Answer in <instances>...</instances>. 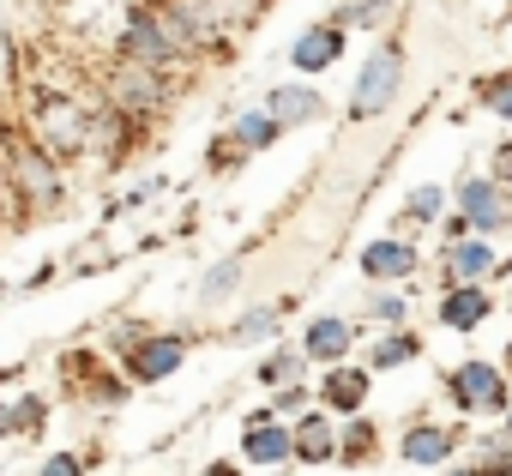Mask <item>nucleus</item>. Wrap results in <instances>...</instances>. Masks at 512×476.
<instances>
[{"label": "nucleus", "instance_id": "nucleus-1", "mask_svg": "<svg viewBox=\"0 0 512 476\" xmlns=\"http://www.w3.org/2000/svg\"><path fill=\"white\" fill-rule=\"evenodd\" d=\"M392 91H398V49H380L362 73V85H356V115H380Z\"/></svg>", "mask_w": 512, "mask_h": 476}, {"label": "nucleus", "instance_id": "nucleus-2", "mask_svg": "<svg viewBox=\"0 0 512 476\" xmlns=\"http://www.w3.org/2000/svg\"><path fill=\"white\" fill-rule=\"evenodd\" d=\"M121 49H127V61H139V67L151 61V67H157V61H169V49H175V37H169L163 25H151V19H139V25L127 31V43H121Z\"/></svg>", "mask_w": 512, "mask_h": 476}, {"label": "nucleus", "instance_id": "nucleus-3", "mask_svg": "<svg viewBox=\"0 0 512 476\" xmlns=\"http://www.w3.org/2000/svg\"><path fill=\"white\" fill-rule=\"evenodd\" d=\"M500 398H506V392H500V374H494V368H482V362L458 368V404L488 410V404H500Z\"/></svg>", "mask_w": 512, "mask_h": 476}, {"label": "nucleus", "instance_id": "nucleus-4", "mask_svg": "<svg viewBox=\"0 0 512 476\" xmlns=\"http://www.w3.org/2000/svg\"><path fill=\"white\" fill-rule=\"evenodd\" d=\"M338 49H344V37H338L332 25H320V31H308V37L296 43V67L320 73V67H332V61H338Z\"/></svg>", "mask_w": 512, "mask_h": 476}, {"label": "nucleus", "instance_id": "nucleus-5", "mask_svg": "<svg viewBox=\"0 0 512 476\" xmlns=\"http://www.w3.org/2000/svg\"><path fill=\"white\" fill-rule=\"evenodd\" d=\"M175 362H181V344H175V338H157V344L133 350V374H139V380H163Z\"/></svg>", "mask_w": 512, "mask_h": 476}, {"label": "nucleus", "instance_id": "nucleus-6", "mask_svg": "<svg viewBox=\"0 0 512 476\" xmlns=\"http://www.w3.org/2000/svg\"><path fill=\"white\" fill-rule=\"evenodd\" d=\"M362 266H368V272H374V278H404V272H410V266H416V254H410V248H404V242H374V248H368V260H362Z\"/></svg>", "mask_w": 512, "mask_h": 476}, {"label": "nucleus", "instance_id": "nucleus-7", "mask_svg": "<svg viewBox=\"0 0 512 476\" xmlns=\"http://www.w3.org/2000/svg\"><path fill=\"white\" fill-rule=\"evenodd\" d=\"M115 97H121L127 109H151V103H157L163 91H157V79H151V73H139V67H127V73L115 79Z\"/></svg>", "mask_w": 512, "mask_h": 476}, {"label": "nucleus", "instance_id": "nucleus-8", "mask_svg": "<svg viewBox=\"0 0 512 476\" xmlns=\"http://www.w3.org/2000/svg\"><path fill=\"white\" fill-rule=\"evenodd\" d=\"M19 187L25 193H43V199L55 193V169L37 157V145H19Z\"/></svg>", "mask_w": 512, "mask_h": 476}, {"label": "nucleus", "instance_id": "nucleus-9", "mask_svg": "<svg viewBox=\"0 0 512 476\" xmlns=\"http://www.w3.org/2000/svg\"><path fill=\"white\" fill-rule=\"evenodd\" d=\"M464 211H470L482 229H494V223L506 217V205H500V199H494V187H482V181H470V187H464Z\"/></svg>", "mask_w": 512, "mask_h": 476}, {"label": "nucleus", "instance_id": "nucleus-10", "mask_svg": "<svg viewBox=\"0 0 512 476\" xmlns=\"http://www.w3.org/2000/svg\"><path fill=\"white\" fill-rule=\"evenodd\" d=\"M344 344H350V326L344 320H320L308 332V356H344Z\"/></svg>", "mask_w": 512, "mask_h": 476}, {"label": "nucleus", "instance_id": "nucleus-11", "mask_svg": "<svg viewBox=\"0 0 512 476\" xmlns=\"http://www.w3.org/2000/svg\"><path fill=\"white\" fill-rule=\"evenodd\" d=\"M284 452H290V434H284V428H253V434H247V458L278 464Z\"/></svg>", "mask_w": 512, "mask_h": 476}, {"label": "nucleus", "instance_id": "nucleus-12", "mask_svg": "<svg viewBox=\"0 0 512 476\" xmlns=\"http://www.w3.org/2000/svg\"><path fill=\"white\" fill-rule=\"evenodd\" d=\"M488 314V296L482 290H458L452 302H446V326H476Z\"/></svg>", "mask_w": 512, "mask_h": 476}, {"label": "nucleus", "instance_id": "nucleus-13", "mask_svg": "<svg viewBox=\"0 0 512 476\" xmlns=\"http://www.w3.org/2000/svg\"><path fill=\"white\" fill-rule=\"evenodd\" d=\"M362 392H368L362 374H332V380H326V404H332V410H356Z\"/></svg>", "mask_w": 512, "mask_h": 476}, {"label": "nucleus", "instance_id": "nucleus-14", "mask_svg": "<svg viewBox=\"0 0 512 476\" xmlns=\"http://www.w3.org/2000/svg\"><path fill=\"white\" fill-rule=\"evenodd\" d=\"M296 452H302V458H332V428H326L320 416H308V422L296 428Z\"/></svg>", "mask_w": 512, "mask_h": 476}, {"label": "nucleus", "instance_id": "nucleus-15", "mask_svg": "<svg viewBox=\"0 0 512 476\" xmlns=\"http://www.w3.org/2000/svg\"><path fill=\"white\" fill-rule=\"evenodd\" d=\"M446 446H452V440H446L440 428H416V434L404 440V458H416V464H434V458H446Z\"/></svg>", "mask_w": 512, "mask_h": 476}, {"label": "nucleus", "instance_id": "nucleus-16", "mask_svg": "<svg viewBox=\"0 0 512 476\" xmlns=\"http://www.w3.org/2000/svg\"><path fill=\"white\" fill-rule=\"evenodd\" d=\"M314 115V91H278L272 97V121H308Z\"/></svg>", "mask_w": 512, "mask_h": 476}, {"label": "nucleus", "instance_id": "nucleus-17", "mask_svg": "<svg viewBox=\"0 0 512 476\" xmlns=\"http://www.w3.org/2000/svg\"><path fill=\"white\" fill-rule=\"evenodd\" d=\"M488 266H494V254H488V242H464V248H458V272H464V278H482Z\"/></svg>", "mask_w": 512, "mask_h": 476}, {"label": "nucleus", "instance_id": "nucleus-18", "mask_svg": "<svg viewBox=\"0 0 512 476\" xmlns=\"http://www.w3.org/2000/svg\"><path fill=\"white\" fill-rule=\"evenodd\" d=\"M235 139H241V145H266V139H272V121H266V115H247V121L235 127Z\"/></svg>", "mask_w": 512, "mask_h": 476}, {"label": "nucleus", "instance_id": "nucleus-19", "mask_svg": "<svg viewBox=\"0 0 512 476\" xmlns=\"http://www.w3.org/2000/svg\"><path fill=\"white\" fill-rule=\"evenodd\" d=\"M241 278V266H217L211 278H205V296H229V284Z\"/></svg>", "mask_w": 512, "mask_h": 476}, {"label": "nucleus", "instance_id": "nucleus-20", "mask_svg": "<svg viewBox=\"0 0 512 476\" xmlns=\"http://www.w3.org/2000/svg\"><path fill=\"white\" fill-rule=\"evenodd\" d=\"M404 356H410V344H404V338H392V344H380V350H374V362H380V368H398Z\"/></svg>", "mask_w": 512, "mask_h": 476}, {"label": "nucleus", "instance_id": "nucleus-21", "mask_svg": "<svg viewBox=\"0 0 512 476\" xmlns=\"http://www.w3.org/2000/svg\"><path fill=\"white\" fill-rule=\"evenodd\" d=\"M410 211H416V217H434V211H440V193H434V187H422V193L410 199Z\"/></svg>", "mask_w": 512, "mask_h": 476}, {"label": "nucleus", "instance_id": "nucleus-22", "mask_svg": "<svg viewBox=\"0 0 512 476\" xmlns=\"http://www.w3.org/2000/svg\"><path fill=\"white\" fill-rule=\"evenodd\" d=\"M296 368H302V356H272L266 374H272V380H296Z\"/></svg>", "mask_w": 512, "mask_h": 476}, {"label": "nucleus", "instance_id": "nucleus-23", "mask_svg": "<svg viewBox=\"0 0 512 476\" xmlns=\"http://www.w3.org/2000/svg\"><path fill=\"white\" fill-rule=\"evenodd\" d=\"M260 332H272V314H253V320H247L235 338H260Z\"/></svg>", "mask_w": 512, "mask_h": 476}, {"label": "nucleus", "instance_id": "nucleus-24", "mask_svg": "<svg viewBox=\"0 0 512 476\" xmlns=\"http://www.w3.org/2000/svg\"><path fill=\"white\" fill-rule=\"evenodd\" d=\"M43 476H79V464H73V458H49Z\"/></svg>", "mask_w": 512, "mask_h": 476}, {"label": "nucleus", "instance_id": "nucleus-25", "mask_svg": "<svg viewBox=\"0 0 512 476\" xmlns=\"http://www.w3.org/2000/svg\"><path fill=\"white\" fill-rule=\"evenodd\" d=\"M494 109H500V115H512V79L500 85V97H494Z\"/></svg>", "mask_w": 512, "mask_h": 476}, {"label": "nucleus", "instance_id": "nucleus-26", "mask_svg": "<svg viewBox=\"0 0 512 476\" xmlns=\"http://www.w3.org/2000/svg\"><path fill=\"white\" fill-rule=\"evenodd\" d=\"M494 169H500V175H512V145L500 151V163H494Z\"/></svg>", "mask_w": 512, "mask_h": 476}, {"label": "nucleus", "instance_id": "nucleus-27", "mask_svg": "<svg viewBox=\"0 0 512 476\" xmlns=\"http://www.w3.org/2000/svg\"><path fill=\"white\" fill-rule=\"evenodd\" d=\"M458 476H470V470H458Z\"/></svg>", "mask_w": 512, "mask_h": 476}]
</instances>
